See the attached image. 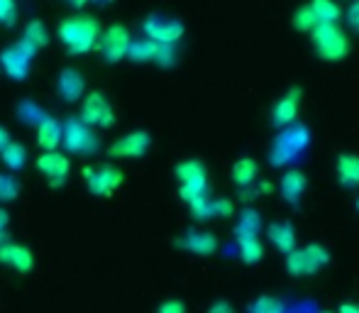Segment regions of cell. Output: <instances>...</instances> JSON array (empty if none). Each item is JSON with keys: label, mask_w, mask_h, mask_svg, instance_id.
<instances>
[{"label": "cell", "mask_w": 359, "mask_h": 313, "mask_svg": "<svg viewBox=\"0 0 359 313\" xmlns=\"http://www.w3.org/2000/svg\"><path fill=\"white\" fill-rule=\"evenodd\" d=\"M34 54L37 52H34L29 44H25L22 39H18L15 44L5 47L3 52H0V67H3L5 76L13 81H27Z\"/></svg>", "instance_id": "obj_8"}, {"label": "cell", "mask_w": 359, "mask_h": 313, "mask_svg": "<svg viewBox=\"0 0 359 313\" xmlns=\"http://www.w3.org/2000/svg\"><path fill=\"white\" fill-rule=\"evenodd\" d=\"M311 145V130L301 123H293L288 128L279 130L269 147V164L271 166H286L291 161L301 159V154Z\"/></svg>", "instance_id": "obj_2"}, {"label": "cell", "mask_w": 359, "mask_h": 313, "mask_svg": "<svg viewBox=\"0 0 359 313\" xmlns=\"http://www.w3.org/2000/svg\"><path fill=\"white\" fill-rule=\"evenodd\" d=\"M0 159H3V164L8 166L10 171H20L27 164V149L20 142H10L8 147L0 152Z\"/></svg>", "instance_id": "obj_29"}, {"label": "cell", "mask_w": 359, "mask_h": 313, "mask_svg": "<svg viewBox=\"0 0 359 313\" xmlns=\"http://www.w3.org/2000/svg\"><path fill=\"white\" fill-rule=\"evenodd\" d=\"M18 22V0H0V27H13Z\"/></svg>", "instance_id": "obj_34"}, {"label": "cell", "mask_w": 359, "mask_h": 313, "mask_svg": "<svg viewBox=\"0 0 359 313\" xmlns=\"http://www.w3.org/2000/svg\"><path fill=\"white\" fill-rule=\"evenodd\" d=\"M20 196V181L13 174H0V204H10Z\"/></svg>", "instance_id": "obj_32"}, {"label": "cell", "mask_w": 359, "mask_h": 313, "mask_svg": "<svg viewBox=\"0 0 359 313\" xmlns=\"http://www.w3.org/2000/svg\"><path fill=\"white\" fill-rule=\"evenodd\" d=\"M130 42H133V34L125 25L115 22L110 27H105L98 37V49L103 54V59L108 64H118L123 59H128V49Z\"/></svg>", "instance_id": "obj_9"}, {"label": "cell", "mask_w": 359, "mask_h": 313, "mask_svg": "<svg viewBox=\"0 0 359 313\" xmlns=\"http://www.w3.org/2000/svg\"><path fill=\"white\" fill-rule=\"evenodd\" d=\"M208 313H235V309H232L227 301H215V304L208 309Z\"/></svg>", "instance_id": "obj_40"}, {"label": "cell", "mask_w": 359, "mask_h": 313, "mask_svg": "<svg viewBox=\"0 0 359 313\" xmlns=\"http://www.w3.org/2000/svg\"><path fill=\"white\" fill-rule=\"evenodd\" d=\"M0 265L10 267L20 274H29L34 269V257L29 247L18 245V242H5L0 245Z\"/></svg>", "instance_id": "obj_15"}, {"label": "cell", "mask_w": 359, "mask_h": 313, "mask_svg": "<svg viewBox=\"0 0 359 313\" xmlns=\"http://www.w3.org/2000/svg\"><path fill=\"white\" fill-rule=\"evenodd\" d=\"M230 174L237 189H247V186L255 184L257 176H259V164H257L252 156H242V159H237L235 164H232Z\"/></svg>", "instance_id": "obj_22"}, {"label": "cell", "mask_w": 359, "mask_h": 313, "mask_svg": "<svg viewBox=\"0 0 359 313\" xmlns=\"http://www.w3.org/2000/svg\"><path fill=\"white\" fill-rule=\"evenodd\" d=\"M59 39L67 47L69 54L81 57V54H88L90 49L98 47V37H100V25L93 15H74V18L62 20L57 29Z\"/></svg>", "instance_id": "obj_1"}, {"label": "cell", "mask_w": 359, "mask_h": 313, "mask_svg": "<svg viewBox=\"0 0 359 313\" xmlns=\"http://www.w3.org/2000/svg\"><path fill=\"white\" fill-rule=\"evenodd\" d=\"M308 10H311L313 18L318 20V25H337L342 18V8L335 0H311Z\"/></svg>", "instance_id": "obj_23"}, {"label": "cell", "mask_w": 359, "mask_h": 313, "mask_svg": "<svg viewBox=\"0 0 359 313\" xmlns=\"http://www.w3.org/2000/svg\"><path fill=\"white\" fill-rule=\"evenodd\" d=\"M262 230V215L255 208H245L240 213V220L235 225V237H259Z\"/></svg>", "instance_id": "obj_25"}, {"label": "cell", "mask_w": 359, "mask_h": 313, "mask_svg": "<svg viewBox=\"0 0 359 313\" xmlns=\"http://www.w3.org/2000/svg\"><path fill=\"white\" fill-rule=\"evenodd\" d=\"M357 211H359V196H357Z\"/></svg>", "instance_id": "obj_45"}, {"label": "cell", "mask_w": 359, "mask_h": 313, "mask_svg": "<svg viewBox=\"0 0 359 313\" xmlns=\"http://www.w3.org/2000/svg\"><path fill=\"white\" fill-rule=\"evenodd\" d=\"M184 32H186L184 22L179 18H171V15L151 13L142 20V34L156 44H171V47H176L181 42V37H184Z\"/></svg>", "instance_id": "obj_6"}, {"label": "cell", "mask_w": 359, "mask_h": 313, "mask_svg": "<svg viewBox=\"0 0 359 313\" xmlns=\"http://www.w3.org/2000/svg\"><path fill=\"white\" fill-rule=\"evenodd\" d=\"M81 120H83L88 128L98 130H110L115 125V110L108 103L103 93L93 91V93L83 95V103H81Z\"/></svg>", "instance_id": "obj_10"}, {"label": "cell", "mask_w": 359, "mask_h": 313, "mask_svg": "<svg viewBox=\"0 0 359 313\" xmlns=\"http://www.w3.org/2000/svg\"><path fill=\"white\" fill-rule=\"evenodd\" d=\"M269 191H271L269 184H264V181H255V184L247 186V189H240V196H242V201H255V199H259L262 194H269Z\"/></svg>", "instance_id": "obj_35"}, {"label": "cell", "mask_w": 359, "mask_h": 313, "mask_svg": "<svg viewBox=\"0 0 359 313\" xmlns=\"http://www.w3.org/2000/svg\"><path fill=\"white\" fill-rule=\"evenodd\" d=\"M301 98H303V91L298 88V86H293V88H288L286 93L276 100L274 108H271V123H274V128L284 130L288 125L296 123L298 110H301Z\"/></svg>", "instance_id": "obj_13"}, {"label": "cell", "mask_w": 359, "mask_h": 313, "mask_svg": "<svg viewBox=\"0 0 359 313\" xmlns=\"http://www.w3.org/2000/svg\"><path fill=\"white\" fill-rule=\"evenodd\" d=\"M311 42L323 62H342L350 54V39L340 25H318L311 32Z\"/></svg>", "instance_id": "obj_4"}, {"label": "cell", "mask_w": 359, "mask_h": 313, "mask_svg": "<svg viewBox=\"0 0 359 313\" xmlns=\"http://www.w3.org/2000/svg\"><path fill=\"white\" fill-rule=\"evenodd\" d=\"M154 54H156V42L147 37H140V39H133L130 42V49H128V59L135 64H151L154 62Z\"/></svg>", "instance_id": "obj_27"}, {"label": "cell", "mask_w": 359, "mask_h": 313, "mask_svg": "<svg viewBox=\"0 0 359 313\" xmlns=\"http://www.w3.org/2000/svg\"><path fill=\"white\" fill-rule=\"evenodd\" d=\"M176 62H179V49L171 44H156V54L151 64H156L159 69H171L176 67Z\"/></svg>", "instance_id": "obj_30"}, {"label": "cell", "mask_w": 359, "mask_h": 313, "mask_svg": "<svg viewBox=\"0 0 359 313\" xmlns=\"http://www.w3.org/2000/svg\"><path fill=\"white\" fill-rule=\"evenodd\" d=\"M62 145L69 154H95L100 149L95 130L88 128L79 115H72L62 123Z\"/></svg>", "instance_id": "obj_5"}, {"label": "cell", "mask_w": 359, "mask_h": 313, "mask_svg": "<svg viewBox=\"0 0 359 313\" xmlns=\"http://www.w3.org/2000/svg\"><path fill=\"white\" fill-rule=\"evenodd\" d=\"M15 110H18V118L22 120L25 125H34V128H39V125H42V120L49 118L47 110H44L39 103H34L32 98H22Z\"/></svg>", "instance_id": "obj_26"}, {"label": "cell", "mask_w": 359, "mask_h": 313, "mask_svg": "<svg viewBox=\"0 0 359 313\" xmlns=\"http://www.w3.org/2000/svg\"><path fill=\"white\" fill-rule=\"evenodd\" d=\"M250 313H284V301L276 296H259L250 304Z\"/></svg>", "instance_id": "obj_31"}, {"label": "cell", "mask_w": 359, "mask_h": 313, "mask_svg": "<svg viewBox=\"0 0 359 313\" xmlns=\"http://www.w3.org/2000/svg\"><path fill=\"white\" fill-rule=\"evenodd\" d=\"M337 313H359V304H342L340 309H337Z\"/></svg>", "instance_id": "obj_41"}, {"label": "cell", "mask_w": 359, "mask_h": 313, "mask_svg": "<svg viewBox=\"0 0 359 313\" xmlns=\"http://www.w3.org/2000/svg\"><path fill=\"white\" fill-rule=\"evenodd\" d=\"M86 93V79L79 69L74 67H67L57 74V95L64 98L67 103H76L81 100Z\"/></svg>", "instance_id": "obj_16"}, {"label": "cell", "mask_w": 359, "mask_h": 313, "mask_svg": "<svg viewBox=\"0 0 359 313\" xmlns=\"http://www.w3.org/2000/svg\"><path fill=\"white\" fill-rule=\"evenodd\" d=\"M151 147V135L147 130H133V133L123 135L108 147V154L115 159H140L149 152Z\"/></svg>", "instance_id": "obj_12"}, {"label": "cell", "mask_w": 359, "mask_h": 313, "mask_svg": "<svg viewBox=\"0 0 359 313\" xmlns=\"http://www.w3.org/2000/svg\"><path fill=\"white\" fill-rule=\"evenodd\" d=\"M93 3H95V5H100V8H108V5L113 3V0H93Z\"/></svg>", "instance_id": "obj_44"}, {"label": "cell", "mask_w": 359, "mask_h": 313, "mask_svg": "<svg viewBox=\"0 0 359 313\" xmlns=\"http://www.w3.org/2000/svg\"><path fill=\"white\" fill-rule=\"evenodd\" d=\"M83 176H86V186H88L90 194L103 196V199L113 196L115 189L125 181L123 171H120L118 166H110V164L98 166V169H86Z\"/></svg>", "instance_id": "obj_11"}, {"label": "cell", "mask_w": 359, "mask_h": 313, "mask_svg": "<svg viewBox=\"0 0 359 313\" xmlns=\"http://www.w3.org/2000/svg\"><path fill=\"white\" fill-rule=\"evenodd\" d=\"M174 176L179 181V196L184 204L196 206L201 201L210 199L208 191V169L201 159H186L181 161L179 166L174 169Z\"/></svg>", "instance_id": "obj_3"}, {"label": "cell", "mask_w": 359, "mask_h": 313, "mask_svg": "<svg viewBox=\"0 0 359 313\" xmlns=\"http://www.w3.org/2000/svg\"><path fill=\"white\" fill-rule=\"evenodd\" d=\"M10 145V135H8V130L5 128H0V152H3L5 147Z\"/></svg>", "instance_id": "obj_42"}, {"label": "cell", "mask_w": 359, "mask_h": 313, "mask_svg": "<svg viewBox=\"0 0 359 313\" xmlns=\"http://www.w3.org/2000/svg\"><path fill=\"white\" fill-rule=\"evenodd\" d=\"M306 186H308V179L296 169H288L284 171V176L279 179V191H281V199L286 201L288 206H298L306 194Z\"/></svg>", "instance_id": "obj_18"}, {"label": "cell", "mask_w": 359, "mask_h": 313, "mask_svg": "<svg viewBox=\"0 0 359 313\" xmlns=\"http://www.w3.org/2000/svg\"><path fill=\"white\" fill-rule=\"evenodd\" d=\"M37 169L47 176L49 186H64L67 184L69 169H72V161H69L67 154L62 152H42L37 156Z\"/></svg>", "instance_id": "obj_14"}, {"label": "cell", "mask_w": 359, "mask_h": 313, "mask_svg": "<svg viewBox=\"0 0 359 313\" xmlns=\"http://www.w3.org/2000/svg\"><path fill=\"white\" fill-rule=\"evenodd\" d=\"M176 245H179L181 250L191 252V255L210 257L217 252V237L213 233H208V230H189Z\"/></svg>", "instance_id": "obj_17"}, {"label": "cell", "mask_w": 359, "mask_h": 313, "mask_svg": "<svg viewBox=\"0 0 359 313\" xmlns=\"http://www.w3.org/2000/svg\"><path fill=\"white\" fill-rule=\"evenodd\" d=\"M22 39L25 44H29V47L34 49V52H39V49H44L49 44V29L47 25L42 22V20H29L27 25H25L22 29Z\"/></svg>", "instance_id": "obj_24"}, {"label": "cell", "mask_w": 359, "mask_h": 313, "mask_svg": "<svg viewBox=\"0 0 359 313\" xmlns=\"http://www.w3.org/2000/svg\"><path fill=\"white\" fill-rule=\"evenodd\" d=\"M237 247H240V255L245 265H257L264 257V247H262L259 237H237Z\"/></svg>", "instance_id": "obj_28"}, {"label": "cell", "mask_w": 359, "mask_h": 313, "mask_svg": "<svg viewBox=\"0 0 359 313\" xmlns=\"http://www.w3.org/2000/svg\"><path fill=\"white\" fill-rule=\"evenodd\" d=\"M8 225H10V215L5 208H0V245L8 242Z\"/></svg>", "instance_id": "obj_39"}, {"label": "cell", "mask_w": 359, "mask_h": 313, "mask_svg": "<svg viewBox=\"0 0 359 313\" xmlns=\"http://www.w3.org/2000/svg\"><path fill=\"white\" fill-rule=\"evenodd\" d=\"M335 174L337 184L345 189H357L359 186V154L355 152H342L335 161Z\"/></svg>", "instance_id": "obj_20"}, {"label": "cell", "mask_w": 359, "mask_h": 313, "mask_svg": "<svg viewBox=\"0 0 359 313\" xmlns=\"http://www.w3.org/2000/svg\"><path fill=\"white\" fill-rule=\"evenodd\" d=\"M266 237H269V242L281 255H291V252L296 250V230H293V225L286 223V220H274V223H269Z\"/></svg>", "instance_id": "obj_19"}, {"label": "cell", "mask_w": 359, "mask_h": 313, "mask_svg": "<svg viewBox=\"0 0 359 313\" xmlns=\"http://www.w3.org/2000/svg\"><path fill=\"white\" fill-rule=\"evenodd\" d=\"M156 313H186V306H184V301H179V299H169L159 306Z\"/></svg>", "instance_id": "obj_38"}, {"label": "cell", "mask_w": 359, "mask_h": 313, "mask_svg": "<svg viewBox=\"0 0 359 313\" xmlns=\"http://www.w3.org/2000/svg\"><path fill=\"white\" fill-rule=\"evenodd\" d=\"M235 213V206L227 199H213V218H230Z\"/></svg>", "instance_id": "obj_36"}, {"label": "cell", "mask_w": 359, "mask_h": 313, "mask_svg": "<svg viewBox=\"0 0 359 313\" xmlns=\"http://www.w3.org/2000/svg\"><path fill=\"white\" fill-rule=\"evenodd\" d=\"M293 27H296L298 32H308V34L318 27V20L313 18V13L308 10V5H303V8H298L296 13H293Z\"/></svg>", "instance_id": "obj_33"}, {"label": "cell", "mask_w": 359, "mask_h": 313, "mask_svg": "<svg viewBox=\"0 0 359 313\" xmlns=\"http://www.w3.org/2000/svg\"><path fill=\"white\" fill-rule=\"evenodd\" d=\"M330 262V252L318 242L293 250L291 255H286V269L293 277H313L320 267H325Z\"/></svg>", "instance_id": "obj_7"}, {"label": "cell", "mask_w": 359, "mask_h": 313, "mask_svg": "<svg viewBox=\"0 0 359 313\" xmlns=\"http://www.w3.org/2000/svg\"><path fill=\"white\" fill-rule=\"evenodd\" d=\"M345 22H347V27H350L352 32L359 34V0H352V3L347 5V10H345Z\"/></svg>", "instance_id": "obj_37"}, {"label": "cell", "mask_w": 359, "mask_h": 313, "mask_svg": "<svg viewBox=\"0 0 359 313\" xmlns=\"http://www.w3.org/2000/svg\"><path fill=\"white\" fill-rule=\"evenodd\" d=\"M69 3H72L76 10H81V8H83V5H88L90 0H69Z\"/></svg>", "instance_id": "obj_43"}, {"label": "cell", "mask_w": 359, "mask_h": 313, "mask_svg": "<svg viewBox=\"0 0 359 313\" xmlns=\"http://www.w3.org/2000/svg\"><path fill=\"white\" fill-rule=\"evenodd\" d=\"M37 145L44 152H57V147L62 145V120L52 115L42 120V125L37 128Z\"/></svg>", "instance_id": "obj_21"}]
</instances>
